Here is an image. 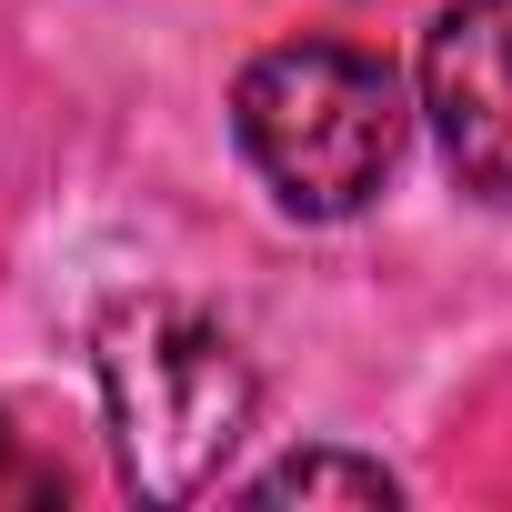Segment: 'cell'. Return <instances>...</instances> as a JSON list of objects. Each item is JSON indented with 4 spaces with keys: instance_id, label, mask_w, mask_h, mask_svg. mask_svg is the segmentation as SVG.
<instances>
[{
    "instance_id": "6da1fadb",
    "label": "cell",
    "mask_w": 512,
    "mask_h": 512,
    "mask_svg": "<svg viewBox=\"0 0 512 512\" xmlns=\"http://www.w3.org/2000/svg\"><path fill=\"white\" fill-rule=\"evenodd\" d=\"M101 402H111V452L141 502H201L221 462L251 432V382L241 342L181 302H121L101 322Z\"/></svg>"
},
{
    "instance_id": "7a4b0ae2",
    "label": "cell",
    "mask_w": 512,
    "mask_h": 512,
    "mask_svg": "<svg viewBox=\"0 0 512 512\" xmlns=\"http://www.w3.org/2000/svg\"><path fill=\"white\" fill-rule=\"evenodd\" d=\"M231 131H241V161L272 181L282 211L352 221L392 181L412 111H402L392 61H372L352 41H282V51H262L241 71Z\"/></svg>"
},
{
    "instance_id": "3957f363",
    "label": "cell",
    "mask_w": 512,
    "mask_h": 512,
    "mask_svg": "<svg viewBox=\"0 0 512 512\" xmlns=\"http://www.w3.org/2000/svg\"><path fill=\"white\" fill-rule=\"evenodd\" d=\"M422 111L472 201H512V0H452L422 31Z\"/></svg>"
},
{
    "instance_id": "277c9868",
    "label": "cell",
    "mask_w": 512,
    "mask_h": 512,
    "mask_svg": "<svg viewBox=\"0 0 512 512\" xmlns=\"http://www.w3.org/2000/svg\"><path fill=\"white\" fill-rule=\"evenodd\" d=\"M262 512H282V502H352V512H392L402 502V482L382 472V462H362V452H292V462H272V472H251L241 482Z\"/></svg>"
},
{
    "instance_id": "5b68a950",
    "label": "cell",
    "mask_w": 512,
    "mask_h": 512,
    "mask_svg": "<svg viewBox=\"0 0 512 512\" xmlns=\"http://www.w3.org/2000/svg\"><path fill=\"white\" fill-rule=\"evenodd\" d=\"M11 462H21V432H11V412H0V482H11Z\"/></svg>"
}]
</instances>
